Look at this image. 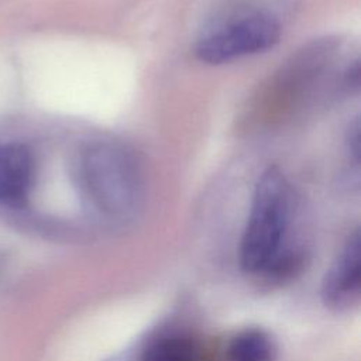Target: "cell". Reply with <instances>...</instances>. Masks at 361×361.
<instances>
[{"mask_svg":"<svg viewBox=\"0 0 361 361\" xmlns=\"http://www.w3.org/2000/svg\"><path fill=\"white\" fill-rule=\"evenodd\" d=\"M80 186L104 216H130L141 199L142 176L137 158L124 145L99 141L89 145L78 165Z\"/></svg>","mask_w":361,"mask_h":361,"instance_id":"obj_2","label":"cell"},{"mask_svg":"<svg viewBox=\"0 0 361 361\" xmlns=\"http://www.w3.org/2000/svg\"><path fill=\"white\" fill-rule=\"evenodd\" d=\"M34 176L31 151L20 142H0V204L23 206L30 196Z\"/></svg>","mask_w":361,"mask_h":361,"instance_id":"obj_4","label":"cell"},{"mask_svg":"<svg viewBox=\"0 0 361 361\" xmlns=\"http://www.w3.org/2000/svg\"><path fill=\"white\" fill-rule=\"evenodd\" d=\"M275 348L267 334L247 330L237 334L228 345L230 361H274Z\"/></svg>","mask_w":361,"mask_h":361,"instance_id":"obj_6","label":"cell"},{"mask_svg":"<svg viewBox=\"0 0 361 361\" xmlns=\"http://www.w3.org/2000/svg\"><path fill=\"white\" fill-rule=\"evenodd\" d=\"M361 285V238L355 231L347 240L323 283L326 302L338 305L357 295Z\"/></svg>","mask_w":361,"mask_h":361,"instance_id":"obj_5","label":"cell"},{"mask_svg":"<svg viewBox=\"0 0 361 361\" xmlns=\"http://www.w3.org/2000/svg\"><path fill=\"white\" fill-rule=\"evenodd\" d=\"M347 145L348 149L355 159V162L360 161V120L355 118L347 131Z\"/></svg>","mask_w":361,"mask_h":361,"instance_id":"obj_8","label":"cell"},{"mask_svg":"<svg viewBox=\"0 0 361 361\" xmlns=\"http://www.w3.org/2000/svg\"><path fill=\"white\" fill-rule=\"evenodd\" d=\"M292 195L285 173L278 166L267 168L258 178L247 226L240 247V262L245 272L268 274L283 250L289 226Z\"/></svg>","mask_w":361,"mask_h":361,"instance_id":"obj_1","label":"cell"},{"mask_svg":"<svg viewBox=\"0 0 361 361\" xmlns=\"http://www.w3.org/2000/svg\"><path fill=\"white\" fill-rule=\"evenodd\" d=\"M141 361H200L197 345L182 336H166L151 343Z\"/></svg>","mask_w":361,"mask_h":361,"instance_id":"obj_7","label":"cell"},{"mask_svg":"<svg viewBox=\"0 0 361 361\" xmlns=\"http://www.w3.org/2000/svg\"><path fill=\"white\" fill-rule=\"evenodd\" d=\"M281 38V27L267 14H250L206 34L196 45V56L207 65H221L265 52Z\"/></svg>","mask_w":361,"mask_h":361,"instance_id":"obj_3","label":"cell"}]
</instances>
